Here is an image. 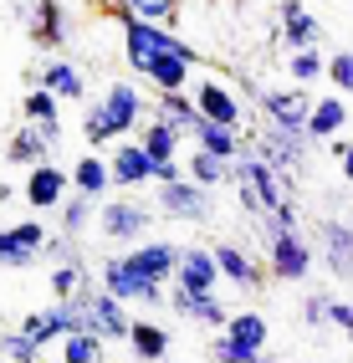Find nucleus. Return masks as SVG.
<instances>
[{
	"instance_id": "obj_1",
	"label": "nucleus",
	"mask_w": 353,
	"mask_h": 363,
	"mask_svg": "<svg viewBox=\"0 0 353 363\" xmlns=\"http://www.w3.org/2000/svg\"><path fill=\"white\" fill-rule=\"evenodd\" d=\"M184 57V62H195L200 67V52L190 41H184L174 26H164V21H144V16H123V62L133 72H144L154 57Z\"/></svg>"
},
{
	"instance_id": "obj_2",
	"label": "nucleus",
	"mask_w": 353,
	"mask_h": 363,
	"mask_svg": "<svg viewBox=\"0 0 353 363\" xmlns=\"http://www.w3.org/2000/svg\"><path fill=\"white\" fill-rule=\"evenodd\" d=\"M313 272H318V256H313L308 225L267 230V281H276V286H302Z\"/></svg>"
},
{
	"instance_id": "obj_3",
	"label": "nucleus",
	"mask_w": 353,
	"mask_h": 363,
	"mask_svg": "<svg viewBox=\"0 0 353 363\" xmlns=\"http://www.w3.org/2000/svg\"><path fill=\"white\" fill-rule=\"evenodd\" d=\"M230 184H235L241 210H251V215H262V210H271V205L287 200V179H281L262 154H251V149H241V154L230 159Z\"/></svg>"
},
{
	"instance_id": "obj_4",
	"label": "nucleus",
	"mask_w": 353,
	"mask_h": 363,
	"mask_svg": "<svg viewBox=\"0 0 353 363\" xmlns=\"http://www.w3.org/2000/svg\"><path fill=\"white\" fill-rule=\"evenodd\" d=\"M98 286H103L108 297H118L123 307H149V312H159L164 297H169V281H154L144 272H133L123 256H108L98 266Z\"/></svg>"
},
{
	"instance_id": "obj_5",
	"label": "nucleus",
	"mask_w": 353,
	"mask_h": 363,
	"mask_svg": "<svg viewBox=\"0 0 353 363\" xmlns=\"http://www.w3.org/2000/svg\"><path fill=\"white\" fill-rule=\"evenodd\" d=\"M72 302H77V318H82V333H92V337H103V343H123L128 337V323H133V312L118 302V297H108L103 286H92V281H82L77 292H72Z\"/></svg>"
},
{
	"instance_id": "obj_6",
	"label": "nucleus",
	"mask_w": 353,
	"mask_h": 363,
	"mask_svg": "<svg viewBox=\"0 0 353 363\" xmlns=\"http://www.w3.org/2000/svg\"><path fill=\"white\" fill-rule=\"evenodd\" d=\"M154 210L164 220H179V225H210L215 220V189H205L195 179L154 184Z\"/></svg>"
},
{
	"instance_id": "obj_7",
	"label": "nucleus",
	"mask_w": 353,
	"mask_h": 363,
	"mask_svg": "<svg viewBox=\"0 0 353 363\" xmlns=\"http://www.w3.org/2000/svg\"><path fill=\"white\" fill-rule=\"evenodd\" d=\"M246 149H251V154H262L281 179H297L302 169H308L313 143H308V133H302V128H271V123H267L256 138H246Z\"/></svg>"
},
{
	"instance_id": "obj_8",
	"label": "nucleus",
	"mask_w": 353,
	"mask_h": 363,
	"mask_svg": "<svg viewBox=\"0 0 353 363\" xmlns=\"http://www.w3.org/2000/svg\"><path fill=\"white\" fill-rule=\"evenodd\" d=\"M98 113L108 118V133H113V138H133L138 128H144V118H149V98L138 92V82L118 77V82H108V87H103Z\"/></svg>"
},
{
	"instance_id": "obj_9",
	"label": "nucleus",
	"mask_w": 353,
	"mask_h": 363,
	"mask_svg": "<svg viewBox=\"0 0 353 363\" xmlns=\"http://www.w3.org/2000/svg\"><path fill=\"white\" fill-rule=\"evenodd\" d=\"M92 230H103V240H113V246H133V240H144L154 230V210L138 200H98Z\"/></svg>"
},
{
	"instance_id": "obj_10",
	"label": "nucleus",
	"mask_w": 353,
	"mask_h": 363,
	"mask_svg": "<svg viewBox=\"0 0 353 363\" xmlns=\"http://www.w3.org/2000/svg\"><path fill=\"white\" fill-rule=\"evenodd\" d=\"M313 256L318 266L333 281H353V220H333V215H323L318 220V240H313Z\"/></svg>"
},
{
	"instance_id": "obj_11",
	"label": "nucleus",
	"mask_w": 353,
	"mask_h": 363,
	"mask_svg": "<svg viewBox=\"0 0 353 363\" xmlns=\"http://www.w3.org/2000/svg\"><path fill=\"white\" fill-rule=\"evenodd\" d=\"M210 256H215V272L225 286H235L241 297H256L267 286V261H256L241 240H220V246H210Z\"/></svg>"
},
{
	"instance_id": "obj_12",
	"label": "nucleus",
	"mask_w": 353,
	"mask_h": 363,
	"mask_svg": "<svg viewBox=\"0 0 353 363\" xmlns=\"http://www.w3.org/2000/svg\"><path fill=\"white\" fill-rule=\"evenodd\" d=\"M190 98H195V113L210 118V123H225V128L246 123V108L235 98V87L220 82V77H190Z\"/></svg>"
},
{
	"instance_id": "obj_13",
	"label": "nucleus",
	"mask_w": 353,
	"mask_h": 363,
	"mask_svg": "<svg viewBox=\"0 0 353 363\" xmlns=\"http://www.w3.org/2000/svg\"><path fill=\"white\" fill-rule=\"evenodd\" d=\"M164 307H169L179 323H190V328H205V333L225 328V318H230V302H225L220 292H179V286H169Z\"/></svg>"
},
{
	"instance_id": "obj_14",
	"label": "nucleus",
	"mask_w": 353,
	"mask_h": 363,
	"mask_svg": "<svg viewBox=\"0 0 353 363\" xmlns=\"http://www.w3.org/2000/svg\"><path fill=\"white\" fill-rule=\"evenodd\" d=\"M108 149L113 154H103V159H108L113 189H144V184H154V159L138 149V138H113Z\"/></svg>"
},
{
	"instance_id": "obj_15",
	"label": "nucleus",
	"mask_w": 353,
	"mask_h": 363,
	"mask_svg": "<svg viewBox=\"0 0 353 363\" xmlns=\"http://www.w3.org/2000/svg\"><path fill=\"white\" fill-rule=\"evenodd\" d=\"M26 31H31V46H41V52H67V41H72V11L62 0H36Z\"/></svg>"
},
{
	"instance_id": "obj_16",
	"label": "nucleus",
	"mask_w": 353,
	"mask_h": 363,
	"mask_svg": "<svg viewBox=\"0 0 353 363\" xmlns=\"http://www.w3.org/2000/svg\"><path fill=\"white\" fill-rule=\"evenodd\" d=\"M276 36L287 52H302V46H323V21L313 6L302 0H276Z\"/></svg>"
},
{
	"instance_id": "obj_17",
	"label": "nucleus",
	"mask_w": 353,
	"mask_h": 363,
	"mask_svg": "<svg viewBox=\"0 0 353 363\" xmlns=\"http://www.w3.org/2000/svg\"><path fill=\"white\" fill-rule=\"evenodd\" d=\"M169 286H179V292H220V272H215L210 246H179Z\"/></svg>"
},
{
	"instance_id": "obj_18",
	"label": "nucleus",
	"mask_w": 353,
	"mask_h": 363,
	"mask_svg": "<svg viewBox=\"0 0 353 363\" xmlns=\"http://www.w3.org/2000/svg\"><path fill=\"white\" fill-rule=\"evenodd\" d=\"M41 246H46V225L41 220L0 225V266H6V272H21V266L41 261Z\"/></svg>"
},
{
	"instance_id": "obj_19",
	"label": "nucleus",
	"mask_w": 353,
	"mask_h": 363,
	"mask_svg": "<svg viewBox=\"0 0 353 363\" xmlns=\"http://www.w3.org/2000/svg\"><path fill=\"white\" fill-rule=\"evenodd\" d=\"M67 189H72L67 169H57L52 159H41V164L26 169V179H21V200H26L31 210H57L67 200Z\"/></svg>"
},
{
	"instance_id": "obj_20",
	"label": "nucleus",
	"mask_w": 353,
	"mask_h": 363,
	"mask_svg": "<svg viewBox=\"0 0 353 363\" xmlns=\"http://www.w3.org/2000/svg\"><path fill=\"white\" fill-rule=\"evenodd\" d=\"M174 256H179V240H169V235H144V240H133V246L123 251V261L133 266V272H144V277H154V281H169V272H174Z\"/></svg>"
},
{
	"instance_id": "obj_21",
	"label": "nucleus",
	"mask_w": 353,
	"mask_h": 363,
	"mask_svg": "<svg viewBox=\"0 0 353 363\" xmlns=\"http://www.w3.org/2000/svg\"><path fill=\"white\" fill-rule=\"evenodd\" d=\"M308 92L302 87H256V108L267 113L271 128H302V118H308Z\"/></svg>"
},
{
	"instance_id": "obj_22",
	"label": "nucleus",
	"mask_w": 353,
	"mask_h": 363,
	"mask_svg": "<svg viewBox=\"0 0 353 363\" xmlns=\"http://www.w3.org/2000/svg\"><path fill=\"white\" fill-rule=\"evenodd\" d=\"M343 128H348V98H343V92H323L318 103H308V118H302L308 143H327Z\"/></svg>"
},
{
	"instance_id": "obj_23",
	"label": "nucleus",
	"mask_w": 353,
	"mask_h": 363,
	"mask_svg": "<svg viewBox=\"0 0 353 363\" xmlns=\"http://www.w3.org/2000/svg\"><path fill=\"white\" fill-rule=\"evenodd\" d=\"M36 87H46L57 103H82V98H87V77H82V67H77V62H67V57L41 62Z\"/></svg>"
},
{
	"instance_id": "obj_24",
	"label": "nucleus",
	"mask_w": 353,
	"mask_h": 363,
	"mask_svg": "<svg viewBox=\"0 0 353 363\" xmlns=\"http://www.w3.org/2000/svg\"><path fill=\"white\" fill-rule=\"evenodd\" d=\"M123 343H128V353H133L138 363H164V358H169V348H174V333L164 328V323H154V318H133Z\"/></svg>"
},
{
	"instance_id": "obj_25",
	"label": "nucleus",
	"mask_w": 353,
	"mask_h": 363,
	"mask_svg": "<svg viewBox=\"0 0 353 363\" xmlns=\"http://www.w3.org/2000/svg\"><path fill=\"white\" fill-rule=\"evenodd\" d=\"M215 333H225L230 343H241L246 353H267V343H271V318H267V312H256V307H246V312H230L225 328H215Z\"/></svg>"
},
{
	"instance_id": "obj_26",
	"label": "nucleus",
	"mask_w": 353,
	"mask_h": 363,
	"mask_svg": "<svg viewBox=\"0 0 353 363\" xmlns=\"http://www.w3.org/2000/svg\"><path fill=\"white\" fill-rule=\"evenodd\" d=\"M195 143V149H205V154H220V159H235L246 149V133L241 128H225V123H210V118H195L190 123V133H184Z\"/></svg>"
},
{
	"instance_id": "obj_27",
	"label": "nucleus",
	"mask_w": 353,
	"mask_h": 363,
	"mask_svg": "<svg viewBox=\"0 0 353 363\" xmlns=\"http://www.w3.org/2000/svg\"><path fill=\"white\" fill-rule=\"evenodd\" d=\"M67 179H72V189L77 195H92V200H103L108 189H113V179H108V159H103V149H87L72 169H67Z\"/></svg>"
},
{
	"instance_id": "obj_28",
	"label": "nucleus",
	"mask_w": 353,
	"mask_h": 363,
	"mask_svg": "<svg viewBox=\"0 0 353 363\" xmlns=\"http://www.w3.org/2000/svg\"><path fill=\"white\" fill-rule=\"evenodd\" d=\"M195 62H184V57H169V52H164V57H154L144 72H138V77H144L154 92H179V87H190V77H195Z\"/></svg>"
},
{
	"instance_id": "obj_29",
	"label": "nucleus",
	"mask_w": 353,
	"mask_h": 363,
	"mask_svg": "<svg viewBox=\"0 0 353 363\" xmlns=\"http://www.w3.org/2000/svg\"><path fill=\"white\" fill-rule=\"evenodd\" d=\"M133 138H138V149H144L154 164H159V159H179V154H184V133H179V128H169V123H159V118H144V128H138Z\"/></svg>"
},
{
	"instance_id": "obj_30",
	"label": "nucleus",
	"mask_w": 353,
	"mask_h": 363,
	"mask_svg": "<svg viewBox=\"0 0 353 363\" xmlns=\"http://www.w3.org/2000/svg\"><path fill=\"white\" fill-rule=\"evenodd\" d=\"M179 164H184V179H195V184H205V189L230 184V159L205 154V149H195V143H190V154H179Z\"/></svg>"
},
{
	"instance_id": "obj_31",
	"label": "nucleus",
	"mask_w": 353,
	"mask_h": 363,
	"mask_svg": "<svg viewBox=\"0 0 353 363\" xmlns=\"http://www.w3.org/2000/svg\"><path fill=\"white\" fill-rule=\"evenodd\" d=\"M92 220H98V200H92V195H77V189H67V200L57 205V230L77 240V235L92 230Z\"/></svg>"
},
{
	"instance_id": "obj_32",
	"label": "nucleus",
	"mask_w": 353,
	"mask_h": 363,
	"mask_svg": "<svg viewBox=\"0 0 353 363\" xmlns=\"http://www.w3.org/2000/svg\"><path fill=\"white\" fill-rule=\"evenodd\" d=\"M149 118H159V123H169V128H179V133H190V123H195L200 113H195L190 87H179V92H154Z\"/></svg>"
},
{
	"instance_id": "obj_33",
	"label": "nucleus",
	"mask_w": 353,
	"mask_h": 363,
	"mask_svg": "<svg viewBox=\"0 0 353 363\" xmlns=\"http://www.w3.org/2000/svg\"><path fill=\"white\" fill-rule=\"evenodd\" d=\"M6 159H11L16 169H31V164H41V159H52V143L41 138L36 123H21V128L11 133V143H6Z\"/></svg>"
},
{
	"instance_id": "obj_34",
	"label": "nucleus",
	"mask_w": 353,
	"mask_h": 363,
	"mask_svg": "<svg viewBox=\"0 0 353 363\" xmlns=\"http://www.w3.org/2000/svg\"><path fill=\"white\" fill-rule=\"evenodd\" d=\"M103 337H92V333H62L57 337V353H62V363H103Z\"/></svg>"
},
{
	"instance_id": "obj_35",
	"label": "nucleus",
	"mask_w": 353,
	"mask_h": 363,
	"mask_svg": "<svg viewBox=\"0 0 353 363\" xmlns=\"http://www.w3.org/2000/svg\"><path fill=\"white\" fill-rule=\"evenodd\" d=\"M323 67H327V57L318 52V46H302V52L287 57V77H292V87H318Z\"/></svg>"
},
{
	"instance_id": "obj_36",
	"label": "nucleus",
	"mask_w": 353,
	"mask_h": 363,
	"mask_svg": "<svg viewBox=\"0 0 353 363\" xmlns=\"http://www.w3.org/2000/svg\"><path fill=\"white\" fill-rule=\"evenodd\" d=\"M21 113H26V123H57V118H62V103H57L46 87H36V92L21 98Z\"/></svg>"
},
{
	"instance_id": "obj_37",
	"label": "nucleus",
	"mask_w": 353,
	"mask_h": 363,
	"mask_svg": "<svg viewBox=\"0 0 353 363\" xmlns=\"http://www.w3.org/2000/svg\"><path fill=\"white\" fill-rule=\"evenodd\" d=\"M128 16H144V21H164V26H174L179 21V0H118Z\"/></svg>"
},
{
	"instance_id": "obj_38",
	"label": "nucleus",
	"mask_w": 353,
	"mask_h": 363,
	"mask_svg": "<svg viewBox=\"0 0 353 363\" xmlns=\"http://www.w3.org/2000/svg\"><path fill=\"white\" fill-rule=\"evenodd\" d=\"M327 307H333V292H308V297L297 302V318H302V328L327 333Z\"/></svg>"
},
{
	"instance_id": "obj_39",
	"label": "nucleus",
	"mask_w": 353,
	"mask_h": 363,
	"mask_svg": "<svg viewBox=\"0 0 353 363\" xmlns=\"http://www.w3.org/2000/svg\"><path fill=\"white\" fill-rule=\"evenodd\" d=\"M323 77L333 82V87L343 92V98H353V46H343V52H333V57H327Z\"/></svg>"
},
{
	"instance_id": "obj_40",
	"label": "nucleus",
	"mask_w": 353,
	"mask_h": 363,
	"mask_svg": "<svg viewBox=\"0 0 353 363\" xmlns=\"http://www.w3.org/2000/svg\"><path fill=\"white\" fill-rule=\"evenodd\" d=\"M0 353H6V363H41V348L21 328L16 333H0Z\"/></svg>"
},
{
	"instance_id": "obj_41",
	"label": "nucleus",
	"mask_w": 353,
	"mask_h": 363,
	"mask_svg": "<svg viewBox=\"0 0 353 363\" xmlns=\"http://www.w3.org/2000/svg\"><path fill=\"white\" fill-rule=\"evenodd\" d=\"M82 281H87L82 261H57V272H52V297H72Z\"/></svg>"
},
{
	"instance_id": "obj_42",
	"label": "nucleus",
	"mask_w": 353,
	"mask_h": 363,
	"mask_svg": "<svg viewBox=\"0 0 353 363\" xmlns=\"http://www.w3.org/2000/svg\"><path fill=\"white\" fill-rule=\"evenodd\" d=\"M82 138H87V149H108V143H113L108 118L98 113V103H87V113H82Z\"/></svg>"
},
{
	"instance_id": "obj_43",
	"label": "nucleus",
	"mask_w": 353,
	"mask_h": 363,
	"mask_svg": "<svg viewBox=\"0 0 353 363\" xmlns=\"http://www.w3.org/2000/svg\"><path fill=\"white\" fill-rule=\"evenodd\" d=\"M327 328H338L343 337H353V302L348 297H333V307H327Z\"/></svg>"
},
{
	"instance_id": "obj_44",
	"label": "nucleus",
	"mask_w": 353,
	"mask_h": 363,
	"mask_svg": "<svg viewBox=\"0 0 353 363\" xmlns=\"http://www.w3.org/2000/svg\"><path fill=\"white\" fill-rule=\"evenodd\" d=\"M41 256H52V261H77V240L72 235H46V246H41Z\"/></svg>"
},
{
	"instance_id": "obj_45",
	"label": "nucleus",
	"mask_w": 353,
	"mask_h": 363,
	"mask_svg": "<svg viewBox=\"0 0 353 363\" xmlns=\"http://www.w3.org/2000/svg\"><path fill=\"white\" fill-rule=\"evenodd\" d=\"M169 179H184V164L179 159H159L154 164V184H169Z\"/></svg>"
},
{
	"instance_id": "obj_46",
	"label": "nucleus",
	"mask_w": 353,
	"mask_h": 363,
	"mask_svg": "<svg viewBox=\"0 0 353 363\" xmlns=\"http://www.w3.org/2000/svg\"><path fill=\"white\" fill-rule=\"evenodd\" d=\"M333 154H338V169H343V184L353 189V143L343 138V143H333Z\"/></svg>"
},
{
	"instance_id": "obj_47",
	"label": "nucleus",
	"mask_w": 353,
	"mask_h": 363,
	"mask_svg": "<svg viewBox=\"0 0 353 363\" xmlns=\"http://www.w3.org/2000/svg\"><path fill=\"white\" fill-rule=\"evenodd\" d=\"M31 6H36V0H16V6H11V21H16V26H26V21H31Z\"/></svg>"
},
{
	"instance_id": "obj_48",
	"label": "nucleus",
	"mask_w": 353,
	"mask_h": 363,
	"mask_svg": "<svg viewBox=\"0 0 353 363\" xmlns=\"http://www.w3.org/2000/svg\"><path fill=\"white\" fill-rule=\"evenodd\" d=\"M6 200H16V184H0V205H6Z\"/></svg>"
},
{
	"instance_id": "obj_49",
	"label": "nucleus",
	"mask_w": 353,
	"mask_h": 363,
	"mask_svg": "<svg viewBox=\"0 0 353 363\" xmlns=\"http://www.w3.org/2000/svg\"><path fill=\"white\" fill-rule=\"evenodd\" d=\"M251 363H276V358H271V353H256V358H251Z\"/></svg>"
},
{
	"instance_id": "obj_50",
	"label": "nucleus",
	"mask_w": 353,
	"mask_h": 363,
	"mask_svg": "<svg viewBox=\"0 0 353 363\" xmlns=\"http://www.w3.org/2000/svg\"><path fill=\"white\" fill-rule=\"evenodd\" d=\"M348 343H353V337H348Z\"/></svg>"
}]
</instances>
